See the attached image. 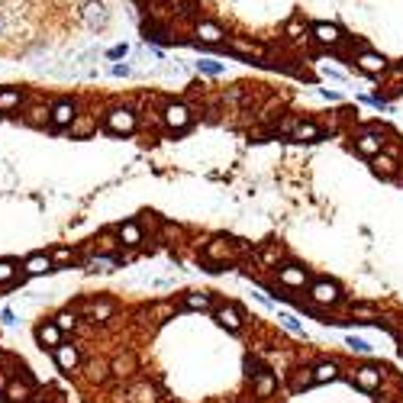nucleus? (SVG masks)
<instances>
[{"label":"nucleus","mask_w":403,"mask_h":403,"mask_svg":"<svg viewBox=\"0 0 403 403\" xmlns=\"http://www.w3.org/2000/svg\"><path fill=\"white\" fill-rule=\"evenodd\" d=\"M284 36H287V39H294V43H300V45L310 39V36H307V23H303L300 17H294L291 23L284 26Z\"/></svg>","instance_id":"4c0bfd02"},{"label":"nucleus","mask_w":403,"mask_h":403,"mask_svg":"<svg viewBox=\"0 0 403 403\" xmlns=\"http://www.w3.org/2000/svg\"><path fill=\"white\" fill-rule=\"evenodd\" d=\"M113 233H117V239H119V245H123V249H142V245H145V233L139 229V223H135V219L113 226Z\"/></svg>","instance_id":"6ab92c4d"},{"label":"nucleus","mask_w":403,"mask_h":403,"mask_svg":"<svg viewBox=\"0 0 403 403\" xmlns=\"http://www.w3.org/2000/svg\"><path fill=\"white\" fill-rule=\"evenodd\" d=\"M23 113H20V123H26V126H36V129H43L49 126V103H29V107H20Z\"/></svg>","instance_id":"4be33fe9"},{"label":"nucleus","mask_w":403,"mask_h":403,"mask_svg":"<svg viewBox=\"0 0 403 403\" xmlns=\"http://www.w3.org/2000/svg\"><path fill=\"white\" fill-rule=\"evenodd\" d=\"M310 39L319 45V49H342V43H345V33L339 29L336 23H313L310 26Z\"/></svg>","instance_id":"0eeeda50"},{"label":"nucleus","mask_w":403,"mask_h":403,"mask_svg":"<svg viewBox=\"0 0 403 403\" xmlns=\"http://www.w3.org/2000/svg\"><path fill=\"white\" fill-rule=\"evenodd\" d=\"M323 75H326V78H336V81H345V71H339V68H323Z\"/></svg>","instance_id":"8fccbe9b"},{"label":"nucleus","mask_w":403,"mask_h":403,"mask_svg":"<svg viewBox=\"0 0 403 403\" xmlns=\"http://www.w3.org/2000/svg\"><path fill=\"white\" fill-rule=\"evenodd\" d=\"M135 223H139V229H142V233H159L161 229V219H159V213H139V217H135Z\"/></svg>","instance_id":"58836bf2"},{"label":"nucleus","mask_w":403,"mask_h":403,"mask_svg":"<svg viewBox=\"0 0 403 403\" xmlns=\"http://www.w3.org/2000/svg\"><path fill=\"white\" fill-rule=\"evenodd\" d=\"M49 258L52 265H71V261H78V249L75 245H52Z\"/></svg>","instance_id":"72a5a7b5"},{"label":"nucleus","mask_w":403,"mask_h":403,"mask_svg":"<svg viewBox=\"0 0 403 403\" xmlns=\"http://www.w3.org/2000/svg\"><path fill=\"white\" fill-rule=\"evenodd\" d=\"M319 94H323L326 101H339V94H336V91H329V87H319Z\"/></svg>","instance_id":"3c124183"},{"label":"nucleus","mask_w":403,"mask_h":403,"mask_svg":"<svg viewBox=\"0 0 403 403\" xmlns=\"http://www.w3.org/2000/svg\"><path fill=\"white\" fill-rule=\"evenodd\" d=\"M291 139H297V142H319V139H323V129H319L313 119H297V126L291 129Z\"/></svg>","instance_id":"c85d7f7f"},{"label":"nucleus","mask_w":403,"mask_h":403,"mask_svg":"<svg viewBox=\"0 0 403 403\" xmlns=\"http://www.w3.org/2000/svg\"><path fill=\"white\" fill-rule=\"evenodd\" d=\"M226 49L233 52V55H242V59L265 61V45L252 43V39H242V36H226Z\"/></svg>","instance_id":"a211bd4d"},{"label":"nucleus","mask_w":403,"mask_h":403,"mask_svg":"<svg viewBox=\"0 0 403 403\" xmlns=\"http://www.w3.org/2000/svg\"><path fill=\"white\" fill-rule=\"evenodd\" d=\"M394 336H397V342H400V349H403V326H400V329H394Z\"/></svg>","instance_id":"603ef678"},{"label":"nucleus","mask_w":403,"mask_h":403,"mask_svg":"<svg viewBox=\"0 0 403 403\" xmlns=\"http://www.w3.org/2000/svg\"><path fill=\"white\" fill-rule=\"evenodd\" d=\"M349 378H352V384L358 387V390H365V394H374L381 384V378H384V365H358V368L349 371Z\"/></svg>","instance_id":"423d86ee"},{"label":"nucleus","mask_w":403,"mask_h":403,"mask_svg":"<svg viewBox=\"0 0 403 403\" xmlns=\"http://www.w3.org/2000/svg\"><path fill=\"white\" fill-rule=\"evenodd\" d=\"M307 387H313V368H294V374H291V390L300 394Z\"/></svg>","instance_id":"e433bc0d"},{"label":"nucleus","mask_w":403,"mask_h":403,"mask_svg":"<svg viewBox=\"0 0 403 403\" xmlns=\"http://www.w3.org/2000/svg\"><path fill=\"white\" fill-rule=\"evenodd\" d=\"M336 378H339L336 361H319V365H313V384H332Z\"/></svg>","instance_id":"2f4dec72"},{"label":"nucleus","mask_w":403,"mask_h":403,"mask_svg":"<svg viewBox=\"0 0 403 403\" xmlns=\"http://www.w3.org/2000/svg\"><path fill=\"white\" fill-rule=\"evenodd\" d=\"M274 274H277V284L284 291H307V284H310V271L294 265V261H281L274 268Z\"/></svg>","instance_id":"39448f33"},{"label":"nucleus","mask_w":403,"mask_h":403,"mask_svg":"<svg viewBox=\"0 0 403 403\" xmlns=\"http://www.w3.org/2000/svg\"><path fill=\"white\" fill-rule=\"evenodd\" d=\"M277 390V374L271 368H258L252 371V394L258 397V400H271Z\"/></svg>","instance_id":"2eb2a0df"},{"label":"nucleus","mask_w":403,"mask_h":403,"mask_svg":"<svg viewBox=\"0 0 403 403\" xmlns=\"http://www.w3.org/2000/svg\"><path fill=\"white\" fill-rule=\"evenodd\" d=\"M355 152H358L361 159H371V155H378L381 149H384V133H378V126L365 129V133L355 135Z\"/></svg>","instance_id":"f8f14e48"},{"label":"nucleus","mask_w":403,"mask_h":403,"mask_svg":"<svg viewBox=\"0 0 403 403\" xmlns=\"http://www.w3.org/2000/svg\"><path fill=\"white\" fill-rule=\"evenodd\" d=\"M277 319H281V326L291 329L294 336H303V326H300V319H297L294 313H277Z\"/></svg>","instance_id":"ea45409f"},{"label":"nucleus","mask_w":403,"mask_h":403,"mask_svg":"<svg viewBox=\"0 0 403 403\" xmlns=\"http://www.w3.org/2000/svg\"><path fill=\"white\" fill-rule=\"evenodd\" d=\"M52 268H55V265H52L49 252H33L23 261V274L26 277H43V274H49Z\"/></svg>","instance_id":"393cba45"},{"label":"nucleus","mask_w":403,"mask_h":403,"mask_svg":"<svg viewBox=\"0 0 403 403\" xmlns=\"http://www.w3.org/2000/svg\"><path fill=\"white\" fill-rule=\"evenodd\" d=\"M52 323H55V326H59L61 332H78V329H81V319H78L75 307H71V310L55 313V319H52Z\"/></svg>","instance_id":"f704fd0d"},{"label":"nucleus","mask_w":403,"mask_h":403,"mask_svg":"<svg viewBox=\"0 0 403 403\" xmlns=\"http://www.w3.org/2000/svg\"><path fill=\"white\" fill-rule=\"evenodd\" d=\"M374 394H381L378 397L381 403H397L403 397V378L397 374V371L384 368V378H381V384H378V390H374Z\"/></svg>","instance_id":"4468645a"},{"label":"nucleus","mask_w":403,"mask_h":403,"mask_svg":"<svg viewBox=\"0 0 403 403\" xmlns=\"http://www.w3.org/2000/svg\"><path fill=\"white\" fill-rule=\"evenodd\" d=\"M126 55H129V45H126V43H123V45H113V49L107 52V59H113V61H117V59H126Z\"/></svg>","instance_id":"de8ad7c7"},{"label":"nucleus","mask_w":403,"mask_h":403,"mask_svg":"<svg viewBox=\"0 0 403 403\" xmlns=\"http://www.w3.org/2000/svg\"><path fill=\"white\" fill-rule=\"evenodd\" d=\"M197 68H200L203 75H223V71H226V68L219 65V61H213V59H200V61H197Z\"/></svg>","instance_id":"c03bdc74"},{"label":"nucleus","mask_w":403,"mask_h":403,"mask_svg":"<svg viewBox=\"0 0 403 403\" xmlns=\"http://www.w3.org/2000/svg\"><path fill=\"white\" fill-rule=\"evenodd\" d=\"M126 400L129 403H161V394H159V387L149 384V381H135V384L129 387Z\"/></svg>","instance_id":"5701e85b"},{"label":"nucleus","mask_w":403,"mask_h":403,"mask_svg":"<svg viewBox=\"0 0 403 403\" xmlns=\"http://www.w3.org/2000/svg\"><path fill=\"white\" fill-rule=\"evenodd\" d=\"M193 45H223L226 43V29L213 20H197L193 23Z\"/></svg>","instance_id":"9d476101"},{"label":"nucleus","mask_w":403,"mask_h":403,"mask_svg":"<svg viewBox=\"0 0 403 403\" xmlns=\"http://www.w3.org/2000/svg\"><path fill=\"white\" fill-rule=\"evenodd\" d=\"M61 336H65V332H61V329L55 326L52 319H45V323H39V326H36V342L43 345V349H49V352L61 342Z\"/></svg>","instance_id":"a878e982"},{"label":"nucleus","mask_w":403,"mask_h":403,"mask_svg":"<svg viewBox=\"0 0 403 403\" xmlns=\"http://www.w3.org/2000/svg\"><path fill=\"white\" fill-rule=\"evenodd\" d=\"M85 378L101 387V384H107L113 374H110V365L103 358H91V361H85Z\"/></svg>","instance_id":"cd10ccee"},{"label":"nucleus","mask_w":403,"mask_h":403,"mask_svg":"<svg viewBox=\"0 0 403 403\" xmlns=\"http://www.w3.org/2000/svg\"><path fill=\"white\" fill-rule=\"evenodd\" d=\"M193 123V110L181 101H168L161 107V126L171 129V133H184L187 126Z\"/></svg>","instance_id":"20e7f679"},{"label":"nucleus","mask_w":403,"mask_h":403,"mask_svg":"<svg viewBox=\"0 0 403 403\" xmlns=\"http://www.w3.org/2000/svg\"><path fill=\"white\" fill-rule=\"evenodd\" d=\"M307 300L313 303V307H319V310H332V307H339L342 303V291H339L336 281H310L307 284Z\"/></svg>","instance_id":"7ed1b4c3"},{"label":"nucleus","mask_w":403,"mask_h":403,"mask_svg":"<svg viewBox=\"0 0 403 403\" xmlns=\"http://www.w3.org/2000/svg\"><path fill=\"white\" fill-rule=\"evenodd\" d=\"M33 394H36V384H29V381H23V378L3 381V400L7 403H29Z\"/></svg>","instance_id":"f3484780"},{"label":"nucleus","mask_w":403,"mask_h":403,"mask_svg":"<svg viewBox=\"0 0 403 403\" xmlns=\"http://www.w3.org/2000/svg\"><path fill=\"white\" fill-rule=\"evenodd\" d=\"M149 316L152 319H171L175 316V303H155V307L149 310Z\"/></svg>","instance_id":"a19ab883"},{"label":"nucleus","mask_w":403,"mask_h":403,"mask_svg":"<svg viewBox=\"0 0 403 403\" xmlns=\"http://www.w3.org/2000/svg\"><path fill=\"white\" fill-rule=\"evenodd\" d=\"M52 358H55V365H59L65 374H75V371L81 368V349H78L75 342H65V339L52 349Z\"/></svg>","instance_id":"9b49d317"},{"label":"nucleus","mask_w":403,"mask_h":403,"mask_svg":"<svg viewBox=\"0 0 403 403\" xmlns=\"http://www.w3.org/2000/svg\"><path fill=\"white\" fill-rule=\"evenodd\" d=\"M245 252L242 239H226V235H217V239H207L203 242V261L210 265L207 271H223V265H233L239 255Z\"/></svg>","instance_id":"f257e3e1"},{"label":"nucleus","mask_w":403,"mask_h":403,"mask_svg":"<svg viewBox=\"0 0 403 403\" xmlns=\"http://www.w3.org/2000/svg\"><path fill=\"white\" fill-rule=\"evenodd\" d=\"M213 319H217V323L226 329V332H242V326H245V316L235 310L233 303H223V307H217V310H213Z\"/></svg>","instance_id":"aec40b11"},{"label":"nucleus","mask_w":403,"mask_h":403,"mask_svg":"<svg viewBox=\"0 0 403 403\" xmlns=\"http://www.w3.org/2000/svg\"><path fill=\"white\" fill-rule=\"evenodd\" d=\"M75 113H78V103L71 101V97H61V101H55L49 107V126L52 129H65Z\"/></svg>","instance_id":"dca6fc26"},{"label":"nucleus","mask_w":403,"mask_h":403,"mask_svg":"<svg viewBox=\"0 0 403 403\" xmlns=\"http://www.w3.org/2000/svg\"><path fill=\"white\" fill-rule=\"evenodd\" d=\"M175 3H181V7H193L197 0H175Z\"/></svg>","instance_id":"864d4df0"},{"label":"nucleus","mask_w":403,"mask_h":403,"mask_svg":"<svg viewBox=\"0 0 403 403\" xmlns=\"http://www.w3.org/2000/svg\"><path fill=\"white\" fill-rule=\"evenodd\" d=\"M345 345H349L352 352H358V355H371V345L365 342L361 336H349V339H345Z\"/></svg>","instance_id":"37998d69"},{"label":"nucleus","mask_w":403,"mask_h":403,"mask_svg":"<svg viewBox=\"0 0 403 403\" xmlns=\"http://www.w3.org/2000/svg\"><path fill=\"white\" fill-rule=\"evenodd\" d=\"M110 71H113V78H129V71H133V68H129V65H113Z\"/></svg>","instance_id":"09e8293b"},{"label":"nucleus","mask_w":403,"mask_h":403,"mask_svg":"<svg viewBox=\"0 0 403 403\" xmlns=\"http://www.w3.org/2000/svg\"><path fill=\"white\" fill-rule=\"evenodd\" d=\"M81 17H85V23L91 26V29H103V26L110 23V13L101 0H87L85 10H81Z\"/></svg>","instance_id":"b1692460"},{"label":"nucleus","mask_w":403,"mask_h":403,"mask_svg":"<svg viewBox=\"0 0 403 403\" xmlns=\"http://www.w3.org/2000/svg\"><path fill=\"white\" fill-rule=\"evenodd\" d=\"M352 61H355V68H358L361 75H368V78H381V75L390 71V61H387L381 52H374V49H361L358 59H352Z\"/></svg>","instance_id":"6e6552de"},{"label":"nucleus","mask_w":403,"mask_h":403,"mask_svg":"<svg viewBox=\"0 0 403 403\" xmlns=\"http://www.w3.org/2000/svg\"><path fill=\"white\" fill-rule=\"evenodd\" d=\"M135 368H139V361H135L133 352H119L117 358L110 361V374L113 378H133Z\"/></svg>","instance_id":"bb28decb"},{"label":"nucleus","mask_w":403,"mask_h":403,"mask_svg":"<svg viewBox=\"0 0 403 403\" xmlns=\"http://www.w3.org/2000/svg\"><path fill=\"white\" fill-rule=\"evenodd\" d=\"M23 103H26V97L20 87H3V91H0V113H13V110H20Z\"/></svg>","instance_id":"c756f323"},{"label":"nucleus","mask_w":403,"mask_h":403,"mask_svg":"<svg viewBox=\"0 0 403 403\" xmlns=\"http://www.w3.org/2000/svg\"><path fill=\"white\" fill-rule=\"evenodd\" d=\"M294 126H297V117H284L274 126V133H287V135H291V129H294Z\"/></svg>","instance_id":"49530a36"},{"label":"nucleus","mask_w":403,"mask_h":403,"mask_svg":"<svg viewBox=\"0 0 403 403\" xmlns=\"http://www.w3.org/2000/svg\"><path fill=\"white\" fill-rule=\"evenodd\" d=\"M103 129L113 135H133L139 129V113L133 107H110L103 113Z\"/></svg>","instance_id":"f03ea898"},{"label":"nucleus","mask_w":403,"mask_h":403,"mask_svg":"<svg viewBox=\"0 0 403 403\" xmlns=\"http://www.w3.org/2000/svg\"><path fill=\"white\" fill-rule=\"evenodd\" d=\"M368 161H371V171L378 177H387V181H397V177H400V161L390 159L384 149H381L378 155H371Z\"/></svg>","instance_id":"412c9836"},{"label":"nucleus","mask_w":403,"mask_h":403,"mask_svg":"<svg viewBox=\"0 0 403 403\" xmlns=\"http://www.w3.org/2000/svg\"><path fill=\"white\" fill-rule=\"evenodd\" d=\"M68 135L71 139H91L94 133H97V113L94 110H85V113H75L71 117V123H68Z\"/></svg>","instance_id":"ddd939ff"},{"label":"nucleus","mask_w":403,"mask_h":403,"mask_svg":"<svg viewBox=\"0 0 403 403\" xmlns=\"http://www.w3.org/2000/svg\"><path fill=\"white\" fill-rule=\"evenodd\" d=\"M284 261V245H277V242H268L265 249L258 252V265L261 268H277Z\"/></svg>","instance_id":"7c9ffc66"},{"label":"nucleus","mask_w":403,"mask_h":403,"mask_svg":"<svg viewBox=\"0 0 403 403\" xmlns=\"http://www.w3.org/2000/svg\"><path fill=\"white\" fill-rule=\"evenodd\" d=\"M75 313H85L87 323L103 326V323H110V319H117V303L113 300H85Z\"/></svg>","instance_id":"1a4fd4ad"},{"label":"nucleus","mask_w":403,"mask_h":403,"mask_svg":"<svg viewBox=\"0 0 403 403\" xmlns=\"http://www.w3.org/2000/svg\"><path fill=\"white\" fill-rule=\"evenodd\" d=\"M349 313L358 323H378V307H371V303H349Z\"/></svg>","instance_id":"c9c22d12"},{"label":"nucleus","mask_w":403,"mask_h":403,"mask_svg":"<svg viewBox=\"0 0 403 403\" xmlns=\"http://www.w3.org/2000/svg\"><path fill=\"white\" fill-rule=\"evenodd\" d=\"M184 307L187 310H213V294H207V291H191V294H184Z\"/></svg>","instance_id":"473e14b6"},{"label":"nucleus","mask_w":403,"mask_h":403,"mask_svg":"<svg viewBox=\"0 0 403 403\" xmlns=\"http://www.w3.org/2000/svg\"><path fill=\"white\" fill-rule=\"evenodd\" d=\"M145 123L152 129H161V110H145Z\"/></svg>","instance_id":"a18cd8bd"},{"label":"nucleus","mask_w":403,"mask_h":403,"mask_svg":"<svg viewBox=\"0 0 403 403\" xmlns=\"http://www.w3.org/2000/svg\"><path fill=\"white\" fill-rule=\"evenodd\" d=\"M17 274V258H0V284H7Z\"/></svg>","instance_id":"79ce46f5"}]
</instances>
